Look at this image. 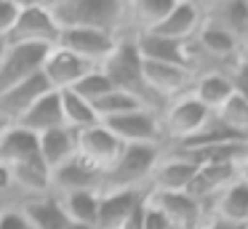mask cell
<instances>
[{
	"instance_id": "cell-1",
	"label": "cell",
	"mask_w": 248,
	"mask_h": 229,
	"mask_svg": "<svg viewBox=\"0 0 248 229\" xmlns=\"http://www.w3.org/2000/svg\"><path fill=\"white\" fill-rule=\"evenodd\" d=\"M51 16L59 30H102L112 35L125 32V3L123 0H51Z\"/></svg>"
},
{
	"instance_id": "cell-11",
	"label": "cell",
	"mask_w": 248,
	"mask_h": 229,
	"mask_svg": "<svg viewBox=\"0 0 248 229\" xmlns=\"http://www.w3.org/2000/svg\"><path fill=\"white\" fill-rule=\"evenodd\" d=\"M91 69H96L93 64L83 61L80 56H75L72 51L62 46L48 48L43 59V67H40V75L46 77V83L51 85V91H70L78 85V80L86 77Z\"/></svg>"
},
{
	"instance_id": "cell-16",
	"label": "cell",
	"mask_w": 248,
	"mask_h": 229,
	"mask_svg": "<svg viewBox=\"0 0 248 229\" xmlns=\"http://www.w3.org/2000/svg\"><path fill=\"white\" fill-rule=\"evenodd\" d=\"M48 91H51V85L46 83V77L40 72L32 75V77H27V80H22V83H16L14 88L0 93V117L14 125V122H16L43 93H48Z\"/></svg>"
},
{
	"instance_id": "cell-24",
	"label": "cell",
	"mask_w": 248,
	"mask_h": 229,
	"mask_svg": "<svg viewBox=\"0 0 248 229\" xmlns=\"http://www.w3.org/2000/svg\"><path fill=\"white\" fill-rule=\"evenodd\" d=\"M134 43H136V51H139L141 61L182 64V67H187V59H184V43H179V40H166V37L150 35V32L134 35Z\"/></svg>"
},
{
	"instance_id": "cell-29",
	"label": "cell",
	"mask_w": 248,
	"mask_h": 229,
	"mask_svg": "<svg viewBox=\"0 0 248 229\" xmlns=\"http://www.w3.org/2000/svg\"><path fill=\"white\" fill-rule=\"evenodd\" d=\"M93 115H96L99 122L104 120H112V117H120L125 115V112H134L139 109V107H144L141 101H136L134 96L123 93V91H109L107 96H102L99 101H93Z\"/></svg>"
},
{
	"instance_id": "cell-19",
	"label": "cell",
	"mask_w": 248,
	"mask_h": 229,
	"mask_svg": "<svg viewBox=\"0 0 248 229\" xmlns=\"http://www.w3.org/2000/svg\"><path fill=\"white\" fill-rule=\"evenodd\" d=\"M14 125L24 128V131L35 133V136H43V133L54 131V128H62V104H59V93L56 91H48L43 93L22 117H19Z\"/></svg>"
},
{
	"instance_id": "cell-23",
	"label": "cell",
	"mask_w": 248,
	"mask_h": 229,
	"mask_svg": "<svg viewBox=\"0 0 248 229\" xmlns=\"http://www.w3.org/2000/svg\"><path fill=\"white\" fill-rule=\"evenodd\" d=\"M38 144H40V160L48 168V173L75 157V131H70L64 125L38 136Z\"/></svg>"
},
{
	"instance_id": "cell-4",
	"label": "cell",
	"mask_w": 248,
	"mask_h": 229,
	"mask_svg": "<svg viewBox=\"0 0 248 229\" xmlns=\"http://www.w3.org/2000/svg\"><path fill=\"white\" fill-rule=\"evenodd\" d=\"M214 112H208L192 93H184L179 99H171L160 112V131H163V144L171 147L184 138L195 136L208 125Z\"/></svg>"
},
{
	"instance_id": "cell-18",
	"label": "cell",
	"mask_w": 248,
	"mask_h": 229,
	"mask_svg": "<svg viewBox=\"0 0 248 229\" xmlns=\"http://www.w3.org/2000/svg\"><path fill=\"white\" fill-rule=\"evenodd\" d=\"M203 19L216 21L243 46V56L248 51V3L243 0H221V3H200Z\"/></svg>"
},
{
	"instance_id": "cell-26",
	"label": "cell",
	"mask_w": 248,
	"mask_h": 229,
	"mask_svg": "<svg viewBox=\"0 0 248 229\" xmlns=\"http://www.w3.org/2000/svg\"><path fill=\"white\" fill-rule=\"evenodd\" d=\"M189 93H192L208 112H216L232 96V83H230V77L221 75V72H205V75H198V77H195Z\"/></svg>"
},
{
	"instance_id": "cell-35",
	"label": "cell",
	"mask_w": 248,
	"mask_h": 229,
	"mask_svg": "<svg viewBox=\"0 0 248 229\" xmlns=\"http://www.w3.org/2000/svg\"><path fill=\"white\" fill-rule=\"evenodd\" d=\"M208 229H243L237 224H224V221H208Z\"/></svg>"
},
{
	"instance_id": "cell-15",
	"label": "cell",
	"mask_w": 248,
	"mask_h": 229,
	"mask_svg": "<svg viewBox=\"0 0 248 229\" xmlns=\"http://www.w3.org/2000/svg\"><path fill=\"white\" fill-rule=\"evenodd\" d=\"M0 163L19 168V165H43L40 160L38 136L19 125H8L0 133Z\"/></svg>"
},
{
	"instance_id": "cell-31",
	"label": "cell",
	"mask_w": 248,
	"mask_h": 229,
	"mask_svg": "<svg viewBox=\"0 0 248 229\" xmlns=\"http://www.w3.org/2000/svg\"><path fill=\"white\" fill-rule=\"evenodd\" d=\"M22 0H0V40H8L14 24H16Z\"/></svg>"
},
{
	"instance_id": "cell-27",
	"label": "cell",
	"mask_w": 248,
	"mask_h": 229,
	"mask_svg": "<svg viewBox=\"0 0 248 229\" xmlns=\"http://www.w3.org/2000/svg\"><path fill=\"white\" fill-rule=\"evenodd\" d=\"M59 93V104H62V122L70 131H86V128L96 125V115H93V107L86 99L75 93V91H56Z\"/></svg>"
},
{
	"instance_id": "cell-7",
	"label": "cell",
	"mask_w": 248,
	"mask_h": 229,
	"mask_svg": "<svg viewBox=\"0 0 248 229\" xmlns=\"http://www.w3.org/2000/svg\"><path fill=\"white\" fill-rule=\"evenodd\" d=\"M104 125L115 133L120 144H160V147H166L160 131V112L147 109V107L104 120Z\"/></svg>"
},
{
	"instance_id": "cell-41",
	"label": "cell",
	"mask_w": 248,
	"mask_h": 229,
	"mask_svg": "<svg viewBox=\"0 0 248 229\" xmlns=\"http://www.w3.org/2000/svg\"><path fill=\"white\" fill-rule=\"evenodd\" d=\"M200 229H208V227H200Z\"/></svg>"
},
{
	"instance_id": "cell-30",
	"label": "cell",
	"mask_w": 248,
	"mask_h": 229,
	"mask_svg": "<svg viewBox=\"0 0 248 229\" xmlns=\"http://www.w3.org/2000/svg\"><path fill=\"white\" fill-rule=\"evenodd\" d=\"M70 91H75L80 99H86L88 104H93V101H99L102 96H107L109 91H115V88H112V83L107 80V75L102 72V67H96V69H91L86 77L78 80V85L70 88Z\"/></svg>"
},
{
	"instance_id": "cell-36",
	"label": "cell",
	"mask_w": 248,
	"mask_h": 229,
	"mask_svg": "<svg viewBox=\"0 0 248 229\" xmlns=\"http://www.w3.org/2000/svg\"><path fill=\"white\" fill-rule=\"evenodd\" d=\"M8 125H11V122H6V120H3V117H0V133L6 131V128H8Z\"/></svg>"
},
{
	"instance_id": "cell-17",
	"label": "cell",
	"mask_w": 248,
	"mask_h": 229,
	"mask_svg": "<svg viewBox=\"0 0 248 229\" xmlns=\"http://www.w3.org/2000/svg\"><path fill=\"white\" fill-rule=\"evenodd\" d=\"M192 176H195L192 163L163 149V157L157 160L155 170L147 181V192H187Z\"/></svg>"
},
{
	"instance_id": "cell-12",
	"label": "cell",
	"mask_w": 248,
	"mask_h": 229,
	"mask_svg": "<svg viewBox=\"0 0 248 229\" xmlns=\"http://www.w3.org/2000/svg\"><path fill=\"white\" fill-rule=\"evenodd\" d=\"M46 53H48V48L43 46H8L6 43V53L0 59V93L38 75Z\"/></svg>"
},
{
	"instance_id": "cell-33",
	"label": "cell",
	"mask_w": 248,
	"mask_h": 229,
	"mask_svg": "<svg viewBox=\"0 0 248 229\" xmlns=\"http://www.w3.org/2000/svg\"><path fill=\"white\" fill-rule=\"evenodd\" d=\"M0 229H32V224L19 205H8L0 211Z\"/></svg>"
},
{
	"instance_id": "cell-39",
	"label": "cell",
	"mask_w": 248,
	"mask_h": 229,
	"mask_svg": "<svg viewBox=\"0 0 248 229\" xmlns=\"http://www.w3.org/2000/svg\"><path fill=\"white\" fill-rule=\"evenodd\" d=\"M243 229H248V221H246V224H243Z\"/></svg>"
},
{
	"instance_id": "cell-8",
	"label": "cell",
	"mask_w": 248,
	"mask_h": 229,
	"mask_svg": "<svg viewBox=\"0 0 248 229\" xmlns=\"http://www.w3.org/2000/svg\"><path fill=\"white\" fill-rule=\"evenodd\" d=\"M118 40H120V35H112V32L75 27V30H62L56 46L72 51L75 56H80L83 61L93 64V67H102V64L109 59V53L115 51Z\"/></svg>"
},
{
	"instance_id": "cell-20",
	"label": "cell",
	"mask_w": 248,
	"mask_h": 229,
	"mask_svg": "<svg viewBox=\"0 0 248 229\" xmlns=\"http://www.w3.org/2000/svg\"><path fill=\"white\" fill-rule=\"evenodd\" d=\"M99 186H102V176L93 168H88L80 157H72L56 170H51V192L54 195H64V192H75V189L99 192Z\"/></svg>"
},
{
	"instance_id": "cell-10",
	"label": "cell",
	"mask_w": 248,
	"mask_h": 229,
	"mask_svg": "<svg viewBox=\"0 0 248 229\" xmlns=\"http://www.w3.org/2000/svg\"><path fill=\"white\" fill-rule=\"evenodd\" d=\"M147 189H107L99 192L96 229H123L144 205Z\"/></svg>"
},
{
	"instance_id": "cell-21",
	"label": "cell",
	"mask_w": 248,
	"mask_h": 229,
	"mask_svg": "<svg viewBox=\"0 0 248 229\" xmlns=\"http://www.w3.org/2000/svg\"><path fill=\"white\" fill-rule=\"evenodd\" d=\"M208 221H224V224H237V227H243L248 221V186L243 181L230 184L211 202Z\"/></svg>"
},
{
	"instance_id": "cell-5",
	"label": "cell",
	"mask_w": 248,
	"mask_h": 229,
	"mask_svg": "<svg viewBox=\"0 0 248 229\" xmlns=\"http://www.w3.org/2000/svg\"><path fill=\"white\" fill-rule=\"evenodd\" d=\"M59 24L51 16L48 3L40 0H24L19 8L16 24H14L11 35H8V46H43L54 48L59 40Z\"/></svg>"
},
{
	"instance_id": "cell-25",
	"label": "cell",
	"mask_w": 248,
	"mask_h": 229,
	"mask_svg": "<svg viewBox=\"0 0 248 229\" xmlns=\"http://www.w3.org/2000/svg\"><path fill=\"white\" fill-rule=\"evenodd\" d=\"M64 208V216L75 227H91L96 229V213H99V192L96 189H75L56 195Z\"/></svg>"
},
{
	"instance_id": "cell-28",
	"label": "cell",
	"mask_w": 248,
	"mask_h": 229,
	"mask_svg": "<svg viewBox=\"0 0 248 229\" xmlns=\"http://www.w3.org/2000/svg\"><path fill=\"white\" fill-rule=\"evenodd\" d=\"M214 117H216L219 125L227 128V131H232V133H237V136L248 138V104L240 99V96L232 93L230 99H227L224 104L214 112Z\"/></svg>"
},
{
	"instance_id": "cell-13",
	"label": "cell",
	"mask_w": 248,
	"mask_h": 229,
	"mask_svg": "<svg viewBox=\"0 0 248 229\" xmlns=\"http://www.w3.org/2000/svg\"><path fill=\"white\" fill-rule=\"evenodd\" d=\"M237 181V165H200L195 168V176L187 186V195L195 197V200L203 205V213L208 218V205L227 189L230 184Z\"/></svg>"
},
{
	"instance_id": "cell-42",
	"label": "cell",
	"mask_w": 248,
	"mask_h": 229,
	"mask_svg": "<svg viewBox=\"0 0 248 229\" xmlns=\"http://www.w3.org/2000/svg\"><path fill=\"white\" fill-rule=\"evenodd\" d=\"M0 211H3V208H0Z\"/></svg>"
},
{
	"instance_id": "cell-9",
	"label": "cell",
	"mask_w": 248,
	"mask_h": 229,
	"mask_svg": "<svg viewBox=\"0 0 248 229\" xmlns=\"http://www.w3.org/2000/svg\"><path fill=\"white\" fill-rule=\"evenodd\" d=\"M147 200L168 218L171 229H200L208 227V218L203 213L195 197H189L187 192H147Z\"/></svg>"
},
{
	"instance_id": "cell-6",
	"label": "cell",
	"mask_w": 248,
	"mask_h": 229,
	"mask_svg": "<svg viewBox=\"0 0 248 229\" xmlns=\"http://www.w3.org/2000/svg\"><path fill=\"white\" fill-rule=\"evenodd\" d=\"M120 149H123V144L115 138V133L104 122H96V125L75 133V157H80L99 176H104L112 168Z\"/></svg>"
},
{
	"instance_id": "cell-38",
	"label": "cell",
	"mask_w": 248,
	"mask_h": 229,
	"mask_svg": "<svg viewBox=\"0 0 248 229\" xmlns=\"http://www.w3.org/2000/svg\"><path fill=\"white\" fill-rule=\"evenodd\" d=\"M70 229H91V227H75V224H70Z\"/></svg>"
},
{
	"instance_id": "cell-37",
	"label": "cell",
	"mask_w": 248,
	"mask_h": 229,
	"mask_svg": "<svg viewBox=\"0 0 248 229\" xmlns=\"http://www.w3.org/2000/svg\"><path fill=\"white\" fill-rule=\"evenodd\" d=\"M3 53H6V40H0V59H3Z\"/></svg>"
},
{
	"instance_id": "cell-3",
	"label": "cell",
	"mask_w": 248,
	"mask_h": 229,
	"mask_svg": "<svg viewBox=\"0 0 248 229\" xmlns=\"http://www.w3.org/2000/svg\"><path fill=\"white\" fill-rule=\"evenodd\" d=\"M160 144H123L112 168L102 176L99 192L107 189H147L157 160L163 157Z\"/></svg>"
},
{
	"instance_id": "cell-32",
	"label": "cell",
	"mask_w": 248,
	"mask_h": 229,
	"mask_svg": "<svg viewBox=\"0 0 248 229\" xmlns=\"http://www.w3.org/2000/svg\"><path fill=\"white\" fill-rule=\"evenodd\" d=\"M227 77H230V83H232V93L240 96V99L248 104V61L246 59H240Z\"/></svg>"
},
{
	"instance_id": "cell-2",
	"label": "cell",
	"mask_w": 248,
	"mask_h": 229,
	"mask_svg": "<svg viewBox=\"0 0 248 229\" xmlns=\"http://www.w3.org/2000/svg\"><path fill=\"white\" fill-rule=\"evenodd\" d=\"M102 72L107 75V80L112 83L115 91H123V93L134 96L136 101L147 107V109H155V112H163L160 101L150 93V88L144 85V75H141V56L136 51V43H134V35L123 32L115 46V51L109 53V59L102 64Z\"/></svg>"
},
{
	"instance_id": "cell-14",
	"label": "cell",
	"mask_w": 248,
	"mask_h": 229,
	"mask_svg": "<svg viewBox=\"0 0 248 229\" xmlns=\"http://www.w3.org/2000/svg\"><path fill=\"white\" fill-rule=\"evenodd\" d=\"M200 21H203V8H200V3H195V0H176L173 8L168 11V16L150 32V35L187 43L195 37Z\"/></svg>"
},
{
	"instance_id": "cell-40",
	"label": "cell",
	"mask_w": 248,
	"mask_h": 229,
	"mask_svg": "<svg viewBox=\"0 0 248 229\" xmlns=\"http://www.w3.org/2000/svg\"><path fill=\"white\" fill-rule=\"evenodd\" d=\"M243 59H246V61H248V51H246V56H243Z\"/></svg>"
},
{
	"instance_id": "cell-34",
	"label": "cell",
	"mask_w": 248,
	"mask_h": 229,
	"mask_svg": "<svg viewBox=\"0 0 248 229\" xmlns=\"http://www.w3.org/2000/svg\"><path fill=\"white\" fill-rule=\"evenodd\" d=\"M139 229H171V224H168V218L163 216L160 211H157L155 205H152L150 200H144V208H141V224Z\"/></svg>"
},
{
	"instance_id": "cell-22",
	"label": "cell",
	"mask_w": 248,
	"mask_h": 229,
	"mask_svg": "<svg viewBox=\"0 0 248 229\" xmlns=\"http://www.w3.org/2000/svg\"><path fill=\"white\" fill-rule=\"evenodd\" d=\"M19 208H22L24 216L30 218L32 229H70V218L64 216V208H62L59 197H56L54 192L22 202Z\"/></svg>"
}]
</instances>
